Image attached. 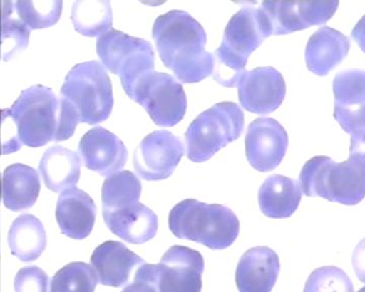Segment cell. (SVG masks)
Here are the masks:
<instances>
[{
  "instance_id": "1",
  "label": "cell",
  "mask_w": 365,
  "mask_h": 292,
  "mask_svg": "<svg viewBox=\"0 0 365 292\" xmlns=\"http://www.w3.org/2000/svg\"><path fill=\"white\" fill-rule=\"evenodd\" d=\"M2 119V127L9 130L2 140L4 155L18 152L23 145L36 148L69 140L81 123L71 103L44 85L23 90L13 106L4 109Z\"/></svg>"
},
{
  "instance_id": "2",
  "label": "cell",
  "mask_w": 365,
  "mask_h": 292,
  "mask_svg": "<svg viewBox=\"0 0 365 292\" xmlns=\"http://www.w3.org/2000/svg\"><path fill=\"white\" fill-rule=\"evenodd\" d=\"M153 38L163 63L178 80L199 83L212 74L215 55L205 50V31L186 11H172L158 16Z\"/></svg>"
},
{
  "instance_id": "3",
  "label": "cell",
  "mask_w": 365,
  "mask_h": 292,
  "mask_svg": "<svg viewBox=\"0 0 365 292\" xmlns=\"http://www.w3.org/2000/svg\"><path fill=\"white\" fill-rule=\"evenodd\" d=\"M270 36L267 18L261 6L242 7L228 21L222 45L213 54L215 80L223 87H237L247 71L249 57Z\"/></svg>"
},
{
  "instance_id": "4",
  "label": "cell",
  "mask_w": 365,
  "mask_h": 292,
  "mask_svg": "<svg viewBox=\"0 0 365 292\" xmlns=\"http://www.w3.org/2000/svg\"><path fill=\"white\" fill-rule=\"evenodd\" d=\"M170 231L178 239L202 244L211 250L232 246L240 233V221L227 206L195 199L178 203L169 215Z\"/></svg>"
},
{
  "instance_id": "5",
  "label": "cell",
  "mask_w": 365,
  "mask_h": 292,
  "mask_svg": "<svg viewBox=\"0 0 365 292\" xmlns=\"http://www.w3.org/2000/svg\"><path fill=\"white\" fill-rule=\"evenodd\" d=\"M302 193L344 205H356L365 197V162L350 155L344 162L314 157L306 162L299 176Z\"/></svg>"
},
{
  "instance_id": "6",
  "label": "cell",
  "mask_w": 365,
  "mask_h": 292,
  "mask_svg": "<svg viewBox=\"0 0 365 292\" xmlns=\"http://www.w3.org/2000/svg\"><path fill=\"white\" fill-rule=\"evenodd\" d=\"M78 112L81 123H101L109 118L114 106L111 80L100 62L86 61L72 67L60 90Z\"/></svg>"
},
{
  "instance_id": "7",
  "label": "cell",
  "mask_w": 365,
  "mask_h": 292,
  "mask_svg": "<svg viewBox=\"0 0 365 292\" xmlns=\"http://www.w3.org/2000/svg\"><path fill=\"white\" fill-rule=\"evenodd\" d=\"M244 125V113L235 103L222 102L206 110L190 124L185 133L189 160L203 162L211 159L241 136Z\"/></svg>"
},
{
  "instance_id": "8",
  "label": "cell",
  "mask_w": 365,
  "mask_h": 292,
  "mask_svg": "<svg viewBox=\"0 0 365 292\" xmlns=\"http://www.w3.org/2000/svg\"><path fill=\"white\" fill-rule=\"evenodd\" d=\"M97 53L103 66L119 76L128 97L145 74L155 71V52L148 41L111 30L98 37Z\"/></svg>"
},
{
  "instance_id": "9",
  "label": "cell",
  "mask_w": 365,
  "mask_h": 292,
  "mask_svg": "<svg viewBox=\"0 0 365 292\" xmlns=\"http://www.w3.org/2000/svg\"><path fill=\"white\" fill-rule=\"evenodd\" d=\"M203 271V256L198 251L174 246L158 264H143L135 275L151 282L158 292H201Z\"/></svg>"
},
{
  "instance_id": "10",
  "label": "cell",
  "mask_w": 365,
  "mask_h": 292,
  "mask_svg": "<svg viewBox=\"0 0 365 292\" xmlns=\"http://www.w3.org/2000/svg\"><path fill=\"white\" fill-rule=\"evenodd\" d=\"M131 100L146 110L158 126L173 127L184 118L187 98L182 85L168 73L150 71L137 83Z\"/></svg>"
},
{
  "instance_id": "11",
  "label": "cell",
  "mask_w": 365,
  "mask_h": 292,
  "mask_svg": "<svg viewBox=\"0 0 365 292\" xmlns=\"http://www.w3.org/2000/svg\"><path fill=\"white\" fill-rule=\"evenodd\" d=\"M184 145L165 130L148 134L134 153L136 173L146 181H160L172 176L184 155Z\"/></svg>"
},
{
  "instance_id": "12",
  "label": "cell",
  "mask_w": 365,
  "mask_h": 292,
  "mask_svg": "<svg viewBox=\"0 0 365 292\" xmlns=\"http://www.w3.org/2000/svg\"><path fill=\"white\" fill-rule=\"evenodd\" d=\"M338 1L262 2L261 9L267 18L271 35L304 30L324 25L337 11Z\"/></svg>"
},
{
  "instance_id": "13",
  "label": "cell",
  "mask_w": 365,
  "mask_h": 292,
  "mask_svg": "<svg viewBox=\"0 0 365 292\" xmlns=\"http://www.w3.org/2000/svg\"><path fill=\"white\" fill-rule=\"evenodd\" d=\"M237 88L242 107L259 115L270 114L278 109L287 93L284 78L270 66L246 71Z\"/></svg>"
},
{
  "instance_id": "14",
  "label": "cell",
  "mask_w": 365,
  "mask_h": 292,
  "mask_svg": "<svg viewBox=\"0 0 365 292\" xmlns=\"http://www.w3.org/2000/svg\"><path fill=\"white\" fill-rule=\"evenodd\" d=\"M288 146V136L279 122L272 118L256 119L246 135L249 164L259 172H270L279 166Z\"/></svg>"
},
{
  "instance_id": "15",
  "label": "cell",
  "mask_w": 365,
  "mask_h": 292,
  "mask_svg": "<svg viewBox=\"0 0 365 292\" xmlns=\"http://www.w3.org/2000/svg\"><path fill=\"white\" fill-rule=\"evenodd\" d=\"M78 153L86 169L104 177L121 172L128 159L124 143L103 127L91 129L83 136Z\"/></svg>"
},
{
  "instance_id": "16",
  "label": "cell",
  "mask_w": 365,
  "mask_h": 292,
  "mask_svg": "<svg viewBox=\"0 0 365 292\" xmlns=\"http://www.w3.org/2000/svg\"><path fill=\"white\" fill-rule=\"evenodd\" d=\"M280 271L279 257L268 246L250 249L242 255L235 282L240 292L272 291Z\"/></svg>"
},
{
  "instance_id": "17",
  "label": "cell",
  "mask_w": 365,
  "mask_h": 292,
  "mask_svg": "<svg viewBox=\"0 0 365 292\" xmlns=\"http://www.w3.org/2000/svg\"><path fill=\"white\" fill-rule=\"evenodd\" d=\"M91 266L103 286L122 287L128 283L134 268L143 266V258L120 241H108L95 249Z\"/></svg>"
},
{
  "instance_id": "18",
  "label": "cell",
  "mask_w": 365,
  "mask_h": 292,
  "mask_svg": "<svg viewBox=\"0 0 365 292\" xmlns=\"http://www.w3.org/2000/svg\"><path fill=\"white\" fill-rule=\"evenodd\" d=\"M103 217L115 236L134 245L150 241L158 233V215L140 202L118 209L103 210Z\"/></svg>"
},
{
  "instance_id": "19",
  "label": "cell",
  "mask_w": 365,
  "mask_h": 292,
  "mask_svg": "<svg viewBox=\"0 0 365 292\" xmlns=\"http://www.w3.org/2000/svg\"><path fill=\"white\" fill-rule=\"evenodd\" d=\"M96 212L95 202L85 191L73 187L60 194L56 220L61 233L68 238H88L95 226Z\"/></svg>"
},
{
  "instance_id": "20",
  "label": "cell",
  "mask_w": 365,
  "mask_h": 292,
  "mask_svg": "<svg viewBox=\"0 0 365 292\" xmlns=\"http://www.w3.org/2000/svg\"><path fill=\"white\" fill-rule=\"evenodd\" d=\"M349 50L350 41L342 33L329 27L319 28L307 42V68L317 75H327L346 58Z\"/></svg>"
},
{
  "instance_id": "21",
  "label": "cell",
  "mask_w": 365,
  "mask_h": 292,
  "mask_svg": "<svg viewBox=\"0 0 365 292\" xmlns=\"http://www.w3.org/2000/svg\"><path fill=\"white\" fill-rule=\"evenodd\" d=\"M302 196L299 182L275 174L266 179L261 186L259 205L262 213L270 219H287L297 212Z\"/></svg>"
},
{
  "instance_id": "22",
  "label": "cell",
  "mask_w": 365,
  "mask_h": 292,
  "mask_svg": "<svg viewBox=\"0 0 365 292\" xmlns=\"http://www.w3.org/2000/svg\"><path fill=\"white\" fill-rule=\"evenodd\" d=\"M81 160L78 153L63 146L55 145L46 150L39 170L45 185L55 193H62L78 185Z\"/></svg>"
},
{
  "instance_id": "23",
  "label": "cell",
  "mask_w": 365,
  "mask_h": 292,
  "mask_svg": "<svg viewBox=\"0 0 365 292\" xmlns=\"http://www.w3.org/2000/svg\"><path fill=\"white\" fill-rule=\"evenodd\" d=\"M40 177L33 167L11 165L4 172L2 200L7 209L21 212L32 207L39 197Z\"/></svg>"
},
{
  "instance_id": "24",
  "label": "cell",
  "mask_w": 365,
  "mask_h": 292,
  "mask_svg": "<svg viewBox=\"0 0 365 292\" xmlns=\"http://www.w3.org/2000/svg\"><path fill=\"white\" fill-rule=\"evenodd\" d=\"M11 254L23 262H33L42 255L47 245L44 226L32 214L14 219L7 236Z\"/></svg>"
},
{
  "instance_id": "25",
  "label": "cell",
  "mask_w": 365,
  "mask_h": 292,
  "mask_svg": "<svg viewBox=\"0 0 365 292\" xmlns=\"http://www.w3.org/2000/svg\"><path fill=\"white\" fill-rule=\"evenodd\" d=\"M71 21L76 32L86 37H101L112 30L111 2L81 0L72 4Z\"/></svg>"
},
{
  "instance_id": "26",
  "label": "cell",
  "mask_w": 365,
  "mask_h": 292,
  "mask_svg": "<svg viewBox=\"0 0 365 292\" xmlns=\"http://www.w3.org/2000/svg\"><path fill=\"white\" fill-rule=\"evenodd\" d=\"M140 181L129 171H121L108 177L103 184V210L118 209L136 204L140 199Z\"/></svg>"
},
{
  "instance_id": "27",
  "label": "cell",
  "mask_w": 365,
  "mask_h": 292,
  "mask_svg": "<svg viewBox=\"0 0 365 292\" xmlns=\"http://www.w3.org/2000/svg\"><path fill=\"white\" fill-rule=\"evenodd\" d=\"M98 282L91 266L83 262L71 263L53 276L50 292H93Z\"/></svg>"
},
{
  "instance_id": "28",
  "label": "cell",
  "mask_w": 365,
  "mask_h": 292,
  "mask_svg": "<svg viewBox=\"0 0 365 292\" xmlns=\"http://www.w3.org/2000/svg\"><path fill=\"white\" fill-rule=\"evenodd\" d=\"M14 9L21 21L30 30L52 27L59 21L62 13V1L42 0V1L14 2Z\"/></svg>"
},
{
  "instance_id": "29",
  "label": "cell",
  "mask_w": 365,
  "mask_h": 292,
  "mask_svg": "<svg viewBox=\"0 0 365 292\" xmlns=\"http://www.w3.org/2000/svg\"><path fill=\"white\" fill-rule=\"evenodd\" d=\"M14 2L2 1V59L9 61L26 49L31 30L20 19L11 18Z\"/></svg>"
},
{
  "instance_id": "30",
  "label": "cell",
  "mask_w": 365,
  "mask_h": 292,
  "mask_svg": "<svg viewBox=\"0 0 365 292\" xmlns=\"http://www.w3.org/2000/svg\"><path fill=\"white\" fill-rule=\"evenodd\" d=\"M336 106L365 102V71L350 69L335 76L333 83Z\"/></svg>"
},
{
  "instance_id": "31",
  "label": "cell",
  "mask_w": 365,
  "mask_h": 292,
  "mask_svg": "<svg viewBox=\"0 0 365 292\" xmlns=\"http://www.w3.org/2000/svg\"><path fill=\"white\" fill-rule=\"evenodd\" d=\"M304 292H354L351 279L342 269L328 266L314 270Z\"/></svg>"
},
{
  "instance_id": "32",
  "label": "cell",
  "mask_w": 365,
  "mask_h": 292,
  "mask_svg": "<svg viewBox=\"0 0 365 292\" xmlns=\"http://www.w3.org/2000/svg\"><path fill=\"white\" fill-rule=\"evenodd\" d=\"M334 117L351 138L365 137V102L334 107Z\"/></svg>"
},
{
  "instance_id": "33",
  "label": "cell",
  "mask_w": 365,
  "mask_h": 292,
  "mask_svg": "<svg viewBox=\"0 0 365 292\" xmlns=\"http://www.w3.org/2000/svg\"><path fill=\"white\" fill-rule=\"evenodd\" d=\"M16 292H49V278L37 266L21 268L14 277Z\"/></svg>"
},
{
  "instance_id": "34",
  "label": "cell",
  "mask_w": 365,
  "mask_h": 292,
  "mask_svg": "<svg viewBox=\"0 0 365 292\" xmlns=\"http://www.w3.org/2000/svg\"><path fill=\"white\" fill-rule=\"evenodd\" d=\"M353 268L360 281L365 283V239L355 248L352 257Z\"/></svg>"
},
{
  "instance_id": "35",
  "label": "cell",
  "mask_w": 365,
  "mask_h": 292,
  "mask_svg": "<svg viewBox=\"0 0 365 292\" xmlns=\"http://www.w3.org/2000/svg\"><path fill=\"white\" fill-rule=\"evenodd\" d=\"M121 292H158V291L148 280L141 278L135 275L133 283L125 287Z\"/></svg>"
},
{
  "instance_id": "36",
  "label": "cell",
  "mask_w": 365,
  "mask_h": 292,
  "mask_svg": "<svg viewBox=\"0 0 365 292\" xmlns=\"http://www.w3.org/2000/svg\"><path fill=\"white\" fill-rule=\"evenodd\" d=\"M352 38L365 53V16L355 25L352 30Z\"/></svg>"
},
{
  "instance_id": "37",
  "label": "cell",
  "mask_w": 365,
  "mask_h": 292,
  "mask_svg": "<svg viewBox=\"0 0 365 292\" xmlns=\"http://www.w3.org/2000/svg\"><path fill=\"white\" fill-rule=\"evenodd\" d=\"M350 155H356L365 162V137L351 138Z\"/></svg>"
},
{
  "instance_id": "38",
  "label": "cell",
  "mask_w": 365,
  "mask_h": 292,
  "mask_svg": "<svg viewBox=\"0 0 365 292\" xmlns=\"http://www.w3.org/2000/svg\"><path fill=\"white\" fill-rule=\"evenodd\" d=\"M359 292H365V287H364V288L360 289Z\"/></svg>"
}]
</instances>
